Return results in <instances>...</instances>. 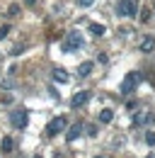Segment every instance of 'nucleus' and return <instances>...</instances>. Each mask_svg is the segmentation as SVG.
Masks as SVG:
<instances>
[{
  "mask_svg": "<svg viewBox=\"0 0 155 158\" xmlns=\"http://www.w3.org/2000/svg\"><path fill=\"white\" fill-rule=\"evenodd\" d=\"M82 37H80V32H68V37L63 39L61 44V49L66 51V54H70V51H78V49H82Z\"/></svg>",
  "mask_w": 155,
  "mask_h": 158,
  "instance_id": "1",
  "label": "nucleus"
},
{
  "mask_svg": "<svg viewBox=\"0 0 155 158\" xmlns=\"http://www.w3.org/2000/svg\"><path fill=\"white\" fill-rule=\"evenodd\" d=\"M141 83V73H136V71H131V73H126V78L121 80V85H119V90H121V95H131L136 90V85Z\"/></svg>",
  "mask_w": 155,
  "mask_h": 158,
  "instance_id": "2",
  "label": "nucleus"
},
{
  "mask_svg": "<svg viewBox=\"0 0 155 158\" xmlns=\"http://www.w3.org/2000/svg\"><path fill=\"white\" fill-rule=\"evenodd\" d=\"M116 12L121 17H133V15H138V0H119L116 2Z\"/></svg>",
  "mask_w": 155,
  "mask_h": 158,
  "instance_id": "3",
  "label": "nucleus"
},
{
  "mask_svg": "<svg viewBox=\"0 0 155 158\" xmlns=\"http://www.w3.org/2000/svg\"><path fill=\"white\" fill-rule=\"evenodd\" d=\"M66 127H68V119L63 117V114H61V117H54L49 122V127H46V136H56V134H61Z\"/></svg>",
  "mask_w": 155,
  "mask_h": 158,
  "instance_id": "4",
  "label": "nucleus"
},
{
  "mask_svg": "<svg viewBox=\"0 0 155 158\" xmlns=\"http://www.w3.org/2000/svg\"><path fill=\"white\" fill-rule=\"evenodd\" d=\"M10 122H12L15 129H27V124H29V114H27V110H12Z\"/></svg>",
  "mask_w": 155,
  "mask_h": 158,
  "instance_id": "5",
  "label": "nucleus"
},
{
  "mask_svg": "<svg viewBox=\"0 0 155 158\" xmlns=\"http://www.w3.org/2000/svg\"><path fill=\"white\" fill-rule=\"evenodd\" d=\"M87 100H90V93H87V90H80V93H75V95L70 98V107L78 110V107H82Z\"/></svg>",
  "mask_w": 155,
  "mask_h": 158,
  "instance_id": "6",
  "label": "nucleus"
},
{
  "mask_svg": "<svg viewBox=\"0 0 155 158\" xmlns=\"http://www.w3.org/2000/svg\"><path fill=\"white\" fill-rule=\"evenodd\" d=\"M80 134H82V124H80V122H75V124H73V127L66 131V141H68V143H73V141H75Z\"/></svg>",
  "mask_w": 155,
  "mask_h": 158,
  "instance_id": "7",
  "label": "nucleus"
},
{
  "mask_svg": "<svg viewBox=\"0 0 155 158\" xmlns=\"http://www.w3.org/2000/svg\"><path fill=\"white\" fill-rule=\"evenodd\" d=\"M92 68H95V63H92V61H85V63H80L78 76H80V78H85V76H90V73H92Z\"/></svg>",
  "mask_w": 155,
  "mask_h": 158,
  "instance_id": "8",
  "label": "nucleus"
},
{
  "mask_svg": "<svg viewBox=\"0 0 155 158\" xmlns=\"http://www.w3.org/2000/svg\"><path fill=\"white\" fill-rule=\"evenodd\" d=\"M138 49H141L143 54H150V51L155 49V39H150V37H145V39L141 41V46H138Z\"/></svg>",
  "mask_w": 155,
  "mask_h": 158,
  "instance_id": "9",
  "label": "nucleus"
},
{
  "mask_svg": "<svg viewBox=\"0 0 155 158\" xmlns=\"http://www.w3.org/2000/svg\"><path fill=\"white\" fill-rule=\"evenodd\" d=\"M51 76H54V80H56V83H68V80H70V76H68L63 68H56Z\"/></svg>",
  "mask_w": 155,
  "mask_h": 158,
  "instance_id": "10",
  "label": "nucleus"
},
{
  "mask_svg": "<svg viewBox=\"0 0 155 158\" xmlns=\"http://www.w3.org/2000/svg\"><path fill=\"white\" fill-rule=\"evenodd\" d=\"M112 119H114V112H112V110H102V112H99V122H102V124H109Z\"/></svg>",
  "mask_w": 155,
  "mask_h": 158,
  "instance_id": "11",
  "label": "nucleus"
},
{
  "mask_svg": "<svg viewBox=\"0 0 155 158\" xmlns=\"http://www.w3.org/2000/svg\"><path fill=\"white\" fill-rule=\"evenodd\" d=\"M0 148H2V153H10V151H12V139H10V136H2Z\"/></svg>",
  "mask_w": 155,
  "mask_h": 158,
  "instance_id": "12",
  "label": "nucleus"
},
{
  "mask_svg": "<svg viewBox=\"0 0 155 158\" xmlns=\"http://www.w3.org/2000/svg\"><path fill=\"white\" fill-rule=\"evenodd\" d=\"M90 32H92L95 37H102L107 29H104V24H95V22H92V24H90Z\"/></svg>",
  "mask_w": 155,
  "mask_h": 158,
  "instance_id": "13",
  "label": "nucleus"
},
{
  "mask_svg": "<svg viewBox=\"0 0 155 158\" xmlns=\"http://www.w3.org/2000/svg\"><path fill=\"white\" fill-rule=\"evenodd\" d=\"M145 143H148V146H155V131H148V134H145Z\"/></svg>",
  "mask_w": 155,
  "mask_h": 158,
  "instance_id": "14",
  "label": "nucleus"
},
{
  "mask_svg": "<svg viewBox=\"0 0 155 158\" xmlns=\"http://www.w3.org/2000/svg\"><path fill=\"white\" fill-rule=\"evenodd\" d=\"M7 34H10V24H2V27H0V39H5Z\"/></svg>",
  "mask_w": 155,
  "mask_h": 158,
  "instance_id": "15",
  "label": "nucleus"
},
{
  "mask_svg": "<svg viewBox=\"0 0 155 158\" xmlns=\"http://www.w3.org/2000/svg\"><path fill=\"white\" fill-rule=\"evenodd\" d=\"M7 15H10V17H15V15H19V5H10V10H7Z\"/></svg>",
  "mask_w": 155,
  "mask_h": 158,
  "instance_id": "16",
  "label": "nucleus"
},
{
  "mask_svg": "<svg viewBox=\"0 0 155 158\" xmlns=\"http://www.w3.org/2000/svg\"><path fill=\"white\" fill-rule=\"evenodd\" d=\"M85 129H87V134H90V136H97V127H95V124H87Z\"/></svg>",
  "mask_w": 155,
  "mask_h": 158,
  "instance_id": "17",
  "label": "nucleus"
},
{
  "mask_svg": "<svg viewBox=\"0 0 155 158\" xmlns=\"http://www.w3.org/2000/svg\"><path fill=\"white\" fill-rule=\"evenodd\" d=\"M92 2H95V0H78V5H80V7H90Z\"/></svg>",
  "mask_w": 155,
  "mask_h": 158,
  "instance_id": "18",
  "label": "nucleus"
},
{
  "mask_svg": "<svg viewBox=\"0 0 155 158\" xmlns=\"http://www.w3.org/2000/svg\"><path fill=\"white\" fill-rule=\"evenodd\" d=\"M34 2H37V0H24V5H34Z\"/></svg>",
  "mask_w": 155,
  "mask_h": 158,
  "instance_id": "19",
  "label": "nucleus"
},
{
  "mask_svg": "<svg viewBox=\"0 0 155 158\" xmlns=\"http://www.w3.org/2000/svg\"><path fill=\"white\" fill-rule=\"evenodd\" d=\"M54 158H61V156H54Z\"/></svg>",
  "mask_w": 155,
  "mask_h": 158,
  "instance_id": "20",
  "label": "nucleus"
}]
</instances>
